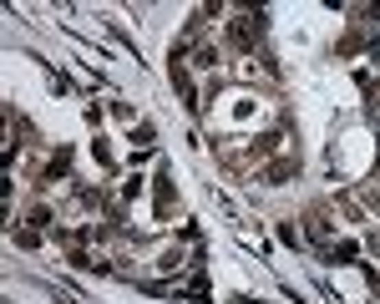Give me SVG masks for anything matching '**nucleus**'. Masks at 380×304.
I'll use <instances>...</instances> for the list:
<instances>
[{
  "label": "nucleus",
  "mask_w": 380,
  "mask_h": 304,
  "mask_svg": "<svg viewBox=\"0 0 380 304\" xmlns=\"http://www.w3.org/2000/svg\"><path fill=\"white\" fill-rule=\"evenodd\" d=\"M259 31H264V25H259L254 16H239V21L228 25V41L239 46V51H254V41H259Z\"/></svg>",
  "instance_id": "nucleus-1"
},
{
  "label": "nucleus",
  "mask_w": 380,
  "mask_h": 304,
  "mask_svg": "<svg viewBox=\"0 0 380 304\" xmlns=\"http://www.w3.org/2000/svg\"><path fill=\"white\" fill-rule=\"evenodd\" d=\"M173 86H178V97L188 102V107H198V102H193V82H188V71H182L178 61H173Z\"/></svg>",
  "instance_id": "nucleus-2"
},
{
  "label": "nucleus",
  "mask_w": 380,
  "mask_h": 304,
  "mask_svg": "<svg viewBox=\"0 0 380 304\" xmlns=\"http://www.w3.org/2000/svg\"><path fill=\"white\" fill-rule=\"evenodd\" d=\"M167 203H173V183H167V173H157V208L167 213Z\"/></svg>",
  "instance_id": "nucleus-3"
},
{
  "label": "nucleus",
  "mask_w": 380,
  "mask_h": 304,
  "mask_svg": "<svg viewBox=\"0 0 380 304\" xmlns=\"http://www.w3.org/2000/svg\"><path fill=\"white\" fill-rule=\"evenodd\" d=\"M289 173H294V163H279V167H269V183H284Z\"/></svg>",
  "instance_id": "nucleus-4"
},
{
  "label": "nucleus",
  "mask_w": 380,
  "mask_h": 304,
  "mask_svg": "<svg viewBox=\"0 0 380 304\" xmlns=\"http://www.w3.org/2000/svg\"><path fill=\"white\" fill-rule=\"evenodd\" d=\"M330 259H335V264H340V259H355V244H335V248H330Z\"/></svg>",
  "instance_id": "nucleus-5"
}]
</instances>
